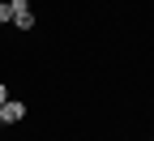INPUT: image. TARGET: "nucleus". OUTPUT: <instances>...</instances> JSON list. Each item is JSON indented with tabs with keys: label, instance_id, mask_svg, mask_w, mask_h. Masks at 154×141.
Returning a JSON list of instances; mask_svg holds the SVG:
<instances>
[{
	"label": "nucleus",
	"instance_id": "nucleus-1",
	"mask_svg": "<svg viewBox=\"0 0 154 141\" xmlns=\"http://www.w3.org/2000/svg\"><path fill=\"white\" fill-rule=\"evenodd\" d=\"M9 22L17 30H34V9H30V0H9Z\"/></svg>",
	"mask_w": 154,
	"mask_h": 141
},
{
	"label": "nucleus",
	"instance_id": "nucleus-2",
	"mask_svg": "<svg viewBox=\"0 0 154 141\" xmlns=\"http://www.w3.org/2000/svg\"><path fill=\"white\" fill-rule=\"evenodd\" d=\"M17 120H26V103L22 98H5V103H0V128L17 124Z\"/></svg>",
	"mask_w": 154,
	"mask_h": 141
},
{
	"label": "nucleus",
	"instance_id": "nucleus-3",
	"mask_svg": "<svg viewBox=\"0 0 154 141\" xmlns=\"http://www.w3.org/2000/svg\"><path fill=\"white\" fill-rule=\"evenodd\" d=\"M0 26H9V0H0Z\"/></svg>",
	"mask_w": 154,
	"mask_h": 141
},
{
	"label": "nucleus",
	"instance_id": "nucleus-4",
	"mask_svg": "<svg viewBox=\"0 0 154 141\" xmlns=\"http://www.w3.org/2000/svg\"><path fill=\"white\" fill-rule=\"evenodd\" d=\"M5 98H9V86H5V81H0V103H5Z\"/></svg>",
	"mask_w": 154,
	"mask_h": 141
}]
</instances>
